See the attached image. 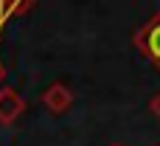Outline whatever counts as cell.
<instances>
[{"mask_svg": "<svg viewBox=\"0 0 160 146\" xmlns=\"http://www.w3.org/2000/svg\"><path fill=\"white\" fill-rule=\"evenodd\" d=\"M135 42H138V48H141L152 62H158V68H160V14L149 23V25H143V28L135 34Z\"/></svg>", "mask_w": 160, "mask_h": 146, "instance_id": "obj_1", "label": "cell"}, {"mask_svg": "<svg viewBox=\"0 0 160 146\" xmlns=\"http://www.w3.org/2000/svg\"><path fill=\"white\" fill-rule=\"evenodd\" d=\"M25 110L22 96L14 87H0V124H14Z\"/></svg>", "mask_w": 160, "mask_h": 146, "instance_id": "obj_2", "label": "cell"}, {"mask_svg": "<svg viewBox=\"0 0 160 146\" xmlns=\"http://www.w3.org/2000/svg\"><path fill=\"white\" fill-rule=\"evenodd\" d=\"M42 101H45V107L51 110V113H65V110H70V104H73V93H70V87L68 84H51L45 93H42Z\"/></svg>", "mask_w": 160, "mask_h": 146, "instance_id": "obj_3", "label": "cell"}, {"mask_svg": "<svg viewBox=\"0 0 160 146\" xmlns=\"http://www.w3.org/2000/svg\"><path fill=\"white\" fill-rule=\"evenodd\" d=\"M152 113H155V115L160 118V93L155 96V98H152Z\"/></svg>", "mask_w": 160, "mask_h": 146, "instance_id": "obj_4", "label": "cell"}]
</instances>
